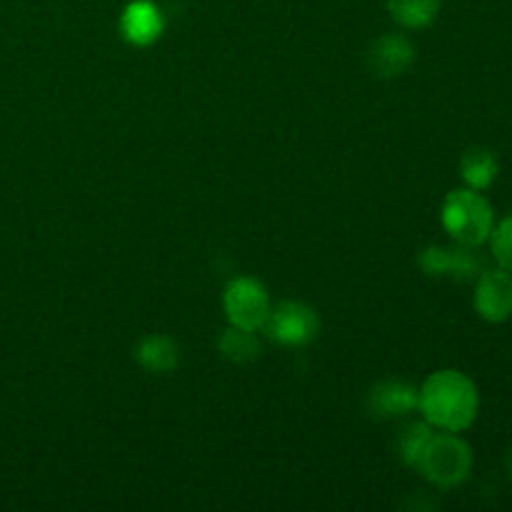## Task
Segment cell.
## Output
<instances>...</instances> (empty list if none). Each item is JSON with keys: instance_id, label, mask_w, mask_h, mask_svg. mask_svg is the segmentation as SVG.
<instances>
[{"instance_id": "52a82bcc", "label": "cell", "mask_w": 512, "mask_h": 512, "mask_svg": "<svg viewBox=\"0 0 512 512\" xmlns=\"http://www.w3.org/2000/svg\"><path fill=\"white\" fill-rule=\"evenodd\" d=\"M475 313L488 323H505L512 318V273L505 268H485L475 278Z\"/></svg>"}, {"instance_id": "30bf717a", "label": "cell", "mask_w": 512, "mask_h": 512, "mask_svg": "<svg viewBox=\"0 0 512 512\" xmlns=\"http://www.w3.org/2000/svg\"><path fill=\"white\" fill-rule=\"evenodd\" d=\"M165 18L150 0H133L120 15V33L130 45H150L163 35Z\"/></svg>"}, {"instance_id": "3957f363", "label": "cell", "mask_w": 512, "mask_h": 512, "mask_svg": "<svg viewBox=\"0 0 512 512\" xmlns=\"http://www.w3.org/2000/svg\"><path fill=\"white\" fill-rule=\"evenodd\" d=\"M440 218H443V228L448 230L455 243L473 245V248L488 243L495 228L493 205L480 190L473 188H460L448 193Z\"/></svg>"}, {"instance_id": "8992f818", "label": "cell", "mask_w": 512, "mask_h": 512, "mask_svg": "<svg viewBox=\"0 0 512 512\" xmlns=\"http://www.w3.org/2000/svg\"><path fill=\"white\" fill-rule=\"evenodd\" d=\"M223 305L230 325L245 330H263L270 313L268 290L260 280L248 278V275L230 280L223 295Z\"/></svg>"}, {"instance_id": "8fae6325", "label": "cell", "mask_w": 512, "mask_h": 512, "mask_svg": "<svg viewBox=\"0 0 512 512\" xmlns=\"http://www.w3.org/2000/svg\"><path fill=\"white\" fill-rule=\"evenodd\" d=\"M135 358L148 373L165 375L178 368L180 350L178 343L168 335H145L138 348H135Z\"/></svg>"}, {"instance_id": "7c38bea8", "label": "cell", "mask_w": 512, "mask_h": 512, "mask_svg": "<svg viewBox=\"0 0 512 512\" xmlns=\"http://www.w3.org/2000/svg\"><path fill=\"white\" fill-rule=\"evenodd\" d=\"M500 163L495 158L493 150L488 148H468L460 158V178L465 180V185L473 190H488L490 185L498 178Z\"/></svg>"}, {"instance_id": "4fadbf2b", "label": "cell", "mask_w": 512, "mask_h": 512, "mask_svg": "<svg viewBox=\"0 0 512 512\" xmlns=\"http://www.w3.org/2000/svg\"><path fill=\"white\" fill-rule=\"evenodd\" d=\"M388 3V13L393 15L395 23L403 28H428L440 13L443 0H385Z\"/></svg>"}, {"instance_id": "2e32d148", "label": "cell", "mask_w": 512, "mask_h": 512, "mask_svg": "<svg viewBox=\"0 0 512 512\" xmlns=\"http://www.w3.org/2000/svg\"><path fill=\"white\" fill-rule=\"evenodd\" d=\"M490 250H493V258L500 268H505L512 273V215L505 220H500L498 225L490 233Z\"/></svg>"}, {"instance_id": "e0dca14e", "label": "cell", "mask_w": 512, "mask_h": 512, "mask_svg": "<svg viewBox=\"0 0 512 512\" xmlns=\"http://www.w3.org/2000/svg\"><path fill=\"white\" fill-rule=\"evenodd\" d=\"M505 468H508V475H510V480H512V448L508 450V458H505Z\"/></svg>"}, {"instance_id": "277c9868", "label": "cell", "mask_w": 512, "mask_h": 512, "mask_svg": "<svg viewBox=\"0 0 512 512\" xmlns=\"http://www.w3.org/2000/svg\"><path fill=\"white\" fill-rule=\"evenodd\" d=\"M263 330L275 343L300 348V345H308L318 338L320 320L310 305L300 303V300H283L278 305H270Z\"/></svg>"}, {"instance_id": "9a60e30c", "label": "cell", "mask_w": 512, "mask_h": 512, "mask_svg": "<svg viewBox=\"0 0 512 512\" xmlns=\"http://www.w3.org/2000/svg\"><path fill=\"white\" fill-rule=\"evenodd\" d=\"M433 425L430 423H410L405 425L403 433H400L398 438V455L400 460H403L405 465H410L413 468L415 460H418L420 450H423V445L428 443V438L433 435Z\"/></svg>"}, {"instance_id": "7a4b0ae2", "label": "cell", "mask_w": 512, "mask_h": 512, "mask_svg": "<svg viewBox=\"0 0 512 512\" xmlns=\"http://www.w3.org/2000/svg\"><path fill=\"white\" fill-rule=\"evenodd\" d=\"M413 468L428 483H433L435 488H458L460 483H465L470 478V470H473V450H470V445L458 433H448V430L435 433L433 430V435L423 445Z\"/></svg>"}, {"instance_id": "6da1fadb", "label": "cell", "mask_w": 512, "mask_h": 512, "mask_svg": "<svg viewBox=\"0 0 512 512\" xmlns=\"http://www.w3.org/2000/svg\"><path fill=\"white\" fill-rule=\"evenodd\" d=\"M480 395L460 370H438L418 390V410L435 430L463 433L478 418Z\"/></svg>"}, {"instance_id": "9c48e42d", "label": "cell", "mask_w": 512, "mask_h": 512, "mask_svg": "<svg viewBox=\"0 0 512 512\" xmlns=\"http://www.w3.org/2000/svg\"><path fill=\"white\" fill-rule=\"evenodd\" d=\"M368 410L380 420L405 418L418 410V388L405 380H383L368 393Z\"/></svg>"}, {"instance_id": "5bb4252c", "label": "cell", "mask_w": 512, "mask_h": 512, "mask_svg": "<svg viewBox=\"0 0 512 512\" xmlns=\"http://www.w3.org/2000/svg\"><path fill=\"white\" fill-rule=\"evenodd\" d=\"M218 350L225 360H230V363H253L260 355V340L255 338V330L230 325V328L223 330V335H220Z\"/></svg>"}, {"instance_id": "5b68a950", "label": "cell", "mask_w": 512, "mask_h": 512, "mask_svg": "<svg viewBox=\"0 0 512 512\" xmlns=\"http://www.w3.org/2000/svg\"><path fill=\"white\" fill-rule=\"evenodd\" d=\"M418 265L430 278H450L458 283H470L485 270L483 255L473 245H428L418 255Z\"/></svg>"}, {"instance_id": "ba28073f", "label": "cell", "mask_w": 512, "mask_h": 512, "mask_svg": "<svg viewBox=\"0 0 512 512\" xmlns=\"http://www.w3.org/2000/svg\"><path fill=\"white\" fill-rule=\"evenodd\" d=\"M415 48L405 35L388 33L380 35L368 50V68L375 78L393 80L400 78L413 65Z\"/></svg>"}]
</instances>
